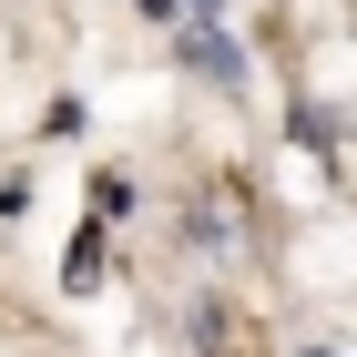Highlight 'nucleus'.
<instances>
[{
    "label": "nucleus",
    "instance_id": "2",
    "mask_svg": "<svg viewBox=\"0 0 357 357\" xmlns=\"http://www.w3.org/2000/svg\"><path fill=\"white\" fill-rule=\"evenodd\" d=\"M296 357H347V347H296Z\"/></svg>",
    "mask_w": 357,
    "mask_h": 357
},
{
    "label": "nucleus",
    "instance_id": "1",
    "mask_svg": "<svg viewBox=\"0 0 357 357\" xmlns=\"http://www.w3.org/2000/svg\"><path fill=\"white\" fill-rule=\"evenodd\" d=\"M143 10H153L174 41H194V31H225V0H143Z\"/></svg>",
    "mask_w": 357,
    "mask_h": 357
}]
</instances>
